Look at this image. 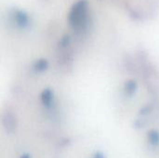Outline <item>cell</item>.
<instances>
[{"mask_svg":"<svg viewBox=\"0 0 159 158\" xmlns=\"http://www.w3.org/2000/svg\"><path fill=\"white\" fill-rule=\"evenodd\" d=\"M88 12V3L86 0H79L75 3L69 12L68 20L70 25L75 30H81L86 25Z\"/></svg>","mask_w":159,"mask_h":158,"instance_id":"cell-1","label":"cell"},{"mask_svg":"<svg viewBox=\"0 0 159 158\" xmlns=\"http://www.w3.org/2000/svg\"><path fill=\"white\" fill-rule=\"evenodd\" d=\"M41 100L43 104L48 107L52 101V92L49 89H44V91L41 94Z\"/></svg>","mask_w":159,"mask_h":158,"instance_id":"cell-2","label":"cell"},{"mask_svg":"<svg viewBox=\"0 0 159 158\" xmlns=\"http://www.w3.org/2000/svg\"><path fill=\"white\" fill-rule=\"evenodd\" d=\"M148 140L151 144L158 145L159 144V133L156 130H151L148 133Z\"/></svg>","mask_w":159,"mask_h":158,"instance_id":"cell-3","label":"cell"},{"mask_svg":"<svg viewBox=\"0 0 159 158\" xmlns=\"http://www.w3.org/2000/svg\"><path fill=\"white\" fill-rule=\"evenodd\" d=\"M15 18H16L17 23L19 25H20V26H24L27 23V20H27V16L23 12H21V11H18L16 13V15H15Z\"/></svg>","mask_w":159,"mask_h":158,"instance_id":"cell-4","label":"cell"},{"mask_svg":"<svg viewBox=\"0 0 159 158\" xmlns=\"http://www.w3.org/2000/svg\"><path fill=\"white\" fill-rule=\"evenodd\" d=\"M47 67H48V62H47V61H46V60H40V61H37L35 62V65H34L35 70H36V71H39V72L46 70V69H47Z\"/></svg>","mask_w":159,"mask_h":158,"instance_id":"cell-5","label":"cell"},{"mask_svg":"<svg viewBox=\"0 0 159 158\" xmlns=\"http://www.w3.org/2000/svg\"><path fill=\"white\" fill-rule=\"evenodd\" d=\"M125 88H126L127 93L131 95V94H133L135 92L137 87H136V83L134 81H129V82L126 83V87Z\"/></svg>","mask_w":159,"mask_h":158,"instance_id":"cell-6","label":"cell"},{"mask_svg":"<svg viewBox=\"0 0 159 158\" xmlns=\"http://www.w3.org/2000/svg\"><path fill=\"white\" fill-rule=\"evenodd\" d=\"M92 158H105V157H104V156H103L102 153L98 152V153H96V154L92 156Z\"/></svg>","mask_w":159,"mask_h":158,"instance_id":"cell-7","label":"cell"},{"mask_svg":"<svg viewBox=\"0 0 159 158\" xmlns=\"http://www.w3.org/2000/svg\"><path fill=\"white\" fill-rule=\"evenodd\" d=\"M20 158H31L28 155H23L22 156H20Z\"/></svg>","mask_w":159,"mask_h":158,"instance_id":"cell-8","label":"cell"}]
</instances>
